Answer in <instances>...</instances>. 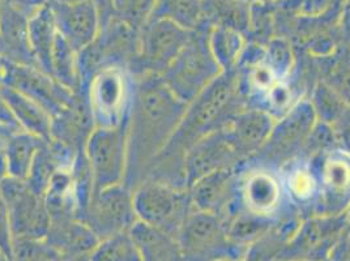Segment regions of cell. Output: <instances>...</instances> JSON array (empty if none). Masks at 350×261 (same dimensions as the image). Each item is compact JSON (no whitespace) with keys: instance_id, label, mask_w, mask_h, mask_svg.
I'll return each instance as SVG.
<instances>
[{"instance_id":"6da1fadb","label":"cell","mask_w":350,"mask_h":261,"mask_svg":"<svg viewBox=\"0 0 350 261\" xmlns=\"http://www.w3.org/2000/svg\"><path fill=\"white\" fill-rule=\"evenodd\" d=\"M187 105L175 97L160 74L135 77L124 176V184L132 192L146 180L153 161L167 146Z\"/></svg>"},{"instance_id":"7a4b0ae2","label":"cell","mask_w":350,"mask_h":261,"mask_svg":"<svg viewBox=\"0 0 350 261\" xmlns=\"http://www.w3.org/2000/svg\"><path fill=\"white\" fill-rule=\"evenodd\" d=\"M246 107L241 92L238 72H222L187 105L167 146L153 161L146 179H154L178 189H187L183 159L186 152L208 133L222 130Z\"/></svg>"},{"instance_id":"3957f363","label":"cell","mask_w":350,"mask_h":261,"mask_svg":"<svg viewBox=\"0 0 350 261\" xmlns=\"http://www.w3.org/2000/svg\"><path fill=\"white\" fill-rule=\"evenodd\" d=\"M208 30V25L193 30L189 42L161 74L163 83L175 97L186 103L195 100L222 73L211 53Z\"/></svg>"},{"instance_id":"277c9868","label":"cell","mask_w":350,"mask_h":261,"mask_svg":"<svg viewBox=\"0 0 350 261\" xmlns=\"http://www.w3.org/2000/svg\"><path fill=\"white\" fill-rule=\"evenodd\" d=\"M185 261H238L246 252L229 236L217 215L193 209L176 235Z\"/></svg>"},{"instance_id":"5b68a950","label":"cell","mask_w":350,"mask_h":261,"mask_svg":"<svg viewBox=\"0 0 350 261\" xmlns=\"http://www.w3.org/2000/svg\"><path fill=\"white\" fill-rule=\"evenodd\" d=\"M132 195L137 221L175 239L186 218L193 210L189 189H178L160 180L146 179L133 189Z\"/></svg>"},{"instance_id":"8992f818","label":"cell","mask_w":350,"mask_h":261,"mask_svg":"<svg viewBox=\"0 0 350 261\" xmlns=\"http://www.w3.org/2000/svg\"><path fill=\"white\" fill-rule=\"evenodd\" d=\"M237 209L276 221L301 217L285 196L278 170L250 163L238 169Z\"/></svg>"},{"instance_id":"52a82bcc","label":"cell","mask_w":350,"mask_h":261,"mask_svg":"<svg viewBox=\"0 0 350 261\" xmlns=\"http://www.w3.org/2000/svg\"><path fill=\"white\" fill-rule=\"evenodd\" d=\"M315 123L317 116L308 98L304 97L288 114L276 119L265 146L246 163L278 171L286 163L302 156Z\"/></svg>"},{"instance_id":"ba28073f","label":"cell","mask_w":350,"mask_h":261,"mask_svg":"<svg viewBox=\"0 0 350 261\" xmlns=\"http://www.w3.org/2000/svg\"><path fill=\"white\" fill-rule=\"evenodd\" d=\"M139 34L114 17L101 28L97 40L79 53L80 87L87 89L92 77L105 68H127L139 50Z\"/></svg>"},{"instance_id":"9c48e42d","label":"cell","mask_w":350,"mask_h":261,"mask_svg":"<svg viewBox=\"0 0 350 261\" xmlns=\"http://www.w3.org/2000/svg\"><path fill=\"white\" fill-rule=\"evenodd\" d=\"M135 77L127 68L110 67L96 73L87 87L96 127H117L130 115Z\"/></svg>"},{"instance_id":"30bf717a","label":"cell","mask_w":350,"mask_h":261,"mask_svg":"<svg viewBox=\"0 0 350 261\" xmlns=\"http://www.w3.org/2000/svg\"><path fill=\"white\" fill-rule=\"evenodd\" d=\"M349 228L345 213L302 218L282 247L278 261H327Z\"/></svg>"},{"instance_id":"8fae6325","label":"cell","mask_w":350,"mask_h":261,"mask_svg":"<svg viewBox=\"0 0 350 261\" xmlns=\"http://www.w3.org/2000/svg\"><path fill=\"white\" fill-rule=\"evenodd\" d=\"M191 33L167 20H149L139 34V50L129 71L133 77L161 76L189 42Z\"/></svg>"},{"instance_id":"7c38bea8","label":"cell","mask_w":350,"mask_h":261,"mask_svg":"<svg viewBox=\"0 0 350 261\" xmlns=\"http://www.w3.org/2000/svg\"><path fill=\"white\" fill-rule=\"evenodd\" d=\"M129 118L117 127H96L84 148L94 191L124 183Z\"/></svg>"},{"instance_id":"4fadbf2b","label":"cell","mask_w":350,"mask_h":261,"mask_svg":"<svg viewBox=\"0 0 350 261\" xmlns=\"http://www.w3.org/2000/svg\"><path fill=\"white\" fill-rule=\"evenodd\" d=\"M1 191L8 206L14 238L44 241L51 225V216L44 196L31 191L27 180L4 176Z\"/></svg>"},{"instance_id":"5bb4252c","label":"cell","mask_w":350,"mask_h":261,"mask_svg":"<svg viewBox=\"0 0 350 261\" xmlns=\"http://www.w3.org/2000/svg\"><path fill=\"white\" fill-rule=\"evenodd\" d=\"M136 221L133 195L124 183L94 191L81 218V222L100 241L119 232H130Z\"/></svg>"},{"instance_id":"9a60e30c","label":"cell","mask_w":350,"mask_h":261,"mask_svg":"<svg viewBox=\"0 0 350 261\" xmlns=\"http://www.w3.org/2000/svg\"><path fill=\"white\" fill-rule=\"evenodd\" d=\"M319 187L317 215H344L350 204V156L341 149L308 159Z\"/></svg>"},{"instance_id":"2e32d148","label":"cell","mask_w":350,"mask_h":261,"mask_svg":"<svg viewBox=\"0 0 350 261\" xmlns=\"http://www.w3.org/2000/svg\"><path fill=\"white\" fill-rule=\"evenodd\" d=\"M0 85L12 87L37 102L53 118L58 115L72 101L73 92L59 84L54 77L38 67L7 61Z\"/></svg>"},{"instance_id":"e0dca14e","label":"cell","mask_w":350,"mask_h":261,"mask_svg":"<svg viewBox=\"0 0 350 261\" xmlns=\"http://www.w3.org/2000/svg\"><path fill=\"white\" fill-rule=\"evenodd\" d=\"M241 166L242 162L237 157L224 130H215L196 141L186 152L183 159L186 186L190 189L193 183L206 175L239 169Z\"/></svg>"},{"instance_id":"ac0fdd59","label":"cell","mask_w":350,"mask_h":261,"mask_svg":"<svg viewBox=\"0 0 350 261\" xmlns=\"http://www.w3.org/2000/svg\"><path fill=\"white\" fill-rule=\"evenodd\" d=\"M275 122L276 119L262 109L245 107L222 128L242 165L262 150Z\"/></svg>"},{"instance_id":"d6986e66","label":"cell","mask_w":350,"mask_h":261,"mask_svg":"<svg viewBox=\"0 0 350 261\" xmlns=\"http://www.w3.org/2000/svg\"><path fill=\"white\" fill-rule=\"evenodd\" d=\"M96 128L88 103L87 89L73 92L72 101L53 118L50 141L70 150L73 154L84 152L90 133Z\"/></svg>"},{"instance_id":"ffe728a7","label":"cell","mask_w":350,"mask_h":261,"mask_svg":"<svg viewBox=\"0 0 350 261\" xmlns=\"http://www.w3.org/2000/svg\"><path fill=\"white\" fill-rule=\"evenodd\" d=\"M237 186L238 169L206 175L189 189L192 206L217 215L226 223L237 209Z\"/></svg>"},{"instance_id":"44dd1931","label":"cell","mask_w":350,"mask_h":261,"mask_svg":"<svg viewBox=\"0 0 350 261\" xmlns=\"http://www.w3.org/2000/svg\"><path fill=\"white\" fill-rule=\"evenodd\" d=\"M60 36L76 53L93 44L101 31V18L96 4L87 0L77 4L49 1Z\"/></svg>"},{"instance_id":"7402d4cb","label":"cell","mask_w":350,"mask_h":261,"mask_svg":"<svg viewBox=\"0 0 350 261\" xmlns=\"http://www.w3.org/2000/svg\"><path fill=\"white\" fill-rule=\"evenodd\" d=\"M28 23L29 16L5 0L0 17V55L10 63L38 67L30 46Z\"/></svg>"},{"instance_id":"603a6c76","label":"cell","mask_w":350,"mask_h":261,"mask_svg":"<svg viewBox=\"0 0 350 261\" xmlns=\"http://www.w3.org/2000/svg\"><path fill=\"white\" fill-rule=\"evenodd\" d=\"M285 196L302 218L317 215L319 187L308 161L297 159L278 170Z\"/></svg>"},{"instance_id":"cb8c5ba5","label":"cell","mask_w":350,"mask_h":261,"mask_svg":"<svg viewBox=\"0 0 350 261\" xmlns=\"http://www.w3.org/2000/svg\"><path fill=\"white\" fill-rule=\"evenodd\" d=\"M59 256L90 255L100 239L84 222L75 217L54 218L44 238Z\"/></svg>"},{"instance_id":"d4e9b609","label":"cell","mask_w":350,"mask_h":261,"mask_svg":"<svg viewBox=\"0 0 350 261\" xmlns=\"http://www.w3.org/2000/svg\"><path fill=\"white\" fill-rule=\"evenodd\" d=\"M0 93L21 130L50 140L53 116L42 106L7 85H0Z\"/></svg>"},{"instance_id":"484cf974","label":"cell","mask_w":350,"mask_h":261,"mask_svg":"<svg viewBox=\"0 0 350 261\" xmlns=\"http://www.w3.org/2000/svg\"><path fill=\"white\" fill-rule=\"evenodd\" d=\"M28 25L30 46L37 64L44 72L51 76V55L58 36V28L49 1L29 15Z\"/></svg>"},{"instance_id":"4316f807","label":"cell","mask_w":350,"mask_h":261,"mask_svg":"<svg viewBox=\"0 0 350 261\" xmlns=\"http://www.w3.org/2000/svg\"><path fill=\"white\" fill-rule=\"evenodd\" d=\"M44 141L49 140H44L25 130L12 132L7 137L3 148L7 176L25 180L29 174L31 163Z\"/></svg>"},{"instance_id":"83f0119b","label":"cell","mask_w":350,"mask_h":261,"mask_svg":"<svg viewBox=\"0 0 350 261\" xmlns=\"http://www.w3.org/2000/svg\"><path fill=\"white\" fill-rule=\"evenodd\" d=\"M132 236L140 251L142 261H185L176 239L166 232L136 221Z\"/></svg>"},{"instance_id":"f1b7e54d","label":"cell","mask_w":350,"mask_h":261,"mask_svg":"<svg viewBox=\"0 0 350 261\" xmlns=\"http://www.w3.org/2000/svg\"><path fill=\"white\" fill-rule=\"evenodd\" d=\"M247 42L246 33L228 25H212L208 30L211 53L222 72H230L238 68Z\"/></svg>"},{"instance_id":"f546056e","label":"cell","mask_w":350,"mask_h":261,"mask_svg":"<svg viewBox=\"0 0 350 261\" xmlns=\"http://www.w3.org/2000/svg\"><path fill=\"white\" fill-rule=\"evenodd\" d=\"M150 20H167L190 31L200 29L206 25L204 3L203 0H156Z\"/></svg>"},{"instance_id":"4dcf8cb0","label":"cell","mask_w":350,"mask_h":261,"mask_svg":"<svg viewBox=\"0 0 350 261\" xmlns=\"http://www.w3.org/2000/svg\"><path fill=\"white\" fill-rule=\"evenodd\" d=\"M280 222L281 221L259 217L245 210L237 209L232 218L226 222V226L229 236L234 243L247 249L248 246L272 232Z\"/></svg>"},{"instance_id":"1f68e13d","label":"cell","mask_w":350,"mask_h":261,"mask_svg":"<svg viewBox=\"0 0 350 261\" xmlns=\"http://www.w3.org/2000/svg\"><path fill=\"white\" fill-rule=\"evenodd\" d=\"M301 219L292 217L281 221L272 232L248 246L245 255L238 261H278L282 247L295 232Z\"/></svg>"},{"instance_id":"d6a6232c","label":"cell","mask_w":350,"mask_h":261,"mask_svg":"<svg viewBox=\"0 0 350 261\" xmlns=\"http://www.w3.org/2000/svg\"><path fill=\"white\" fill-rule=\"evenodd\" d=\"M51 76L71 92L80 89L79 53H76L58 31L51 55Z\"/></svg>"},{"instance_id":"836d02e7","label":"cell","mask_w":350,"mask_h":261,"mask_svg":"<svg viewBox=\"0 0 350 261\" xmlns=\"http://www.w3.org/2000/svg\"><path fill=\"white\" fill-rule=\"evenodd\" d=\"M90 261H142L140 251L130 232L101 239L90 253Z\"/></svg>"},{"instance_id":"e575fe53","label":"cell","mask_w":350,"mask_h":261,"mask_svg":"<svg viewBox=\"0 0 350 261\" xmlns=\"http://www.w3.org/2000/svg\"><path fill=\"white\" fill-rule=\"evenodd\" d=\"M327 68H321L323 74L319 80L327 83L342 101L350 106V53L342 44L334 55L327 58Z\"/></svg>"},{"instance_id":"d590c367","label":"cell","mask_w":350,"mask_h":261,"mask_svg":"<svg viewBox=\"0 0 350 261\" xmlns=\"http://www.w3.org/2000/svg\"><path fill=\"white\" fill-rule=\"evenodd\" d=\"M317 116V120L332 126L336 119L347 107V103L336 93L332 87L323 80H318L307 96Z\"/></svg>"},{"instance_id":"8d00e7d4","label":"cell","mask_w":350,"mask_h":261,"mask_svg":"<svg viewBox=\"0 0 350 261\" xmlns=\"http://www.w3.org/2000/svg\"><path fill=\"white\" fill-rule=\"evenodd\" d=\"M262 63L276 73L280 80L291 79L297 68V58L291 41L286 37H272L264 44Z\"/></svg>"},{"instance_id":"74e56055","label":"cell","mask_w":350,"mask_h":261,"mask_svg":"<svg viewBox=\"0 0 350 261\" xmlns=\"http://www.w3.org/2000/svg\"><path fill=\"white\" fill-rule=\"evenodd\" d=\"M156 0H114L116 17L140 33L150 20Z\"/></svg>"},{"instance_id":"f35d334b","label":"cell","mask_w":350,"mask_h":261,"mask_svg":"<svg viewBox=\"0 0 350 261\" xmlns=\"http://www.w3.org/2000/svg\"><path fill=\"white\" fill-rule=\"evenodd\" d=\"M336 149H340V146H338V140H337L335 130L331 126L317 120L314 128L307 139L304 153L299 159L308 160L314 156L323 154V153L336 150Z\"/></svg>"},{"instance_id":"ab89813d","label":"cell","mask_w":350,"mask_h":261,"mask_svg":"<svg viewBox=\"0 0 350 261\" xmlns=\"http://www.w3.org/2000/svg\"><path fill=\"white\" fill-rule=\"evenodd\" d=\"M53 253L54 249L44 241L14 238L11 261H49Z\"/></svg>"},{"instance_id":"60d3db41","label":"cell","mask_w":350,"mask_h":261,"mask_svg":"<svg viewBox=\"0 0 350 261\" xmlns=\"http://www.w3.org/2000/svg\"><path fill=\"white\" fill-rule=\"evenodd\" d=\"M7 175L5 173V163L3 157V150H0V251L8 258V260H12V246H14V235L11 230V222H10V213L8 206L5 203V199L3 196L1 191V180Z\"/></svg>"},{"instance_id":"b9f144b4","label":"cell","mask_w":350,"mask_h":261,"mask_svg":"<svg viewBox=\"0 0 350 261\" xmlns=\"http://www.w3.org/2000/svg\"><path fill=\"white\" fill-rule=\"evenodd\" d=\"M335 130L338 146L342 152L350 156V106L342 110V113L336 119L335 123L331 126Z\"/></svg>"},{"instance_id":"7bdbcfd3","label":"cell","mask_w":350,"mask_h":261,"mask_svg":"<svg viewBox=\"0 0 350 261\" xmlns=\"http://www.w3.org/2000/svg\"><path fill=\"white\" fill-rule=\"evenodd\" d=\"M344 4L345 0H305L302 11L306 16H323L337 8L344 10Z\"/></svg>"},{"instance_id":"ee69618b","label":"cell","mask_w":350,"mask_h":261,"mask_svg":"<svg viewBox=\"0 0 350 261\" xmlns=\"http://www.w3.org/2000/svg\"><path fill=\"white\" fill-rule=\"evenodd\" d=\"M327 261H350V228L342 235Z\"/></svg>"},{"instance_id":"f6af8a7d","label":"cell","mask_w":350,"mask_h":261,"mask_svg":"<svg viewBox=\"0 0 350 261\" xmlns=\"http://www.w3.org/2000/svg\"><path fill=\"white\" fill-rule=\"evenodd\" d=\"M100 14V18H101V28L105 25H107L114 17V0H92Z\"/></svg>"},{"instance_id":"bcb514c9","label":"cell","mask_w":350,"mask_h":261,"mask_svg":"<svg viewBox=\"0 0 350 261\" xmlns=\"http://www.w3.org/2000/svg\"><path fill=\"white\" fill-rule=\"evenodd\" d=\"M0 124L8 127V128H11V130H23L18 127V124H17V122H16L14 115L11 114L10 109L7 107L5 102L3 100L1 93H0Z\"/></svg>"},{"instance_id":"7dc6e473","label":"cell","mask_w":350,"mask_h":261,"mask_svg":"<svg viewBox=\"0 0 350 261\" xmlns=\"http://www.w3.org/2000/svg\"><path fill=\"white\" fill-rule=\"evenodd\" d=\"M12 132H16V130H11V128H8V127L0 124V150H3L7 137H8Z\"/></svg>"},{"instance_id":"c3c4849f","label":"cell","mask_w":350,"mask_h":261,"mask_svg":"<svg viewBox=\"0 0 350 261\" xmlns=\"http://www.w3.org/2000/svg\"><path fill=\"white\" fill-rule=\"evenodd\" d=\"M341 27L345 30H350V11H342Z\"/></svg>"},{"instance_id":"681fc988","label":"cell","mask_w":350,"mask_h":261,"mask_svg":"<svg viewBox=\"0 0 350 261\" xmlns=\"http://www.w3.org/2000/svg\"><path fill=\"white\" fill-rule=\"evenodd\" d=\"M344 30V34H342V44L348 49V51L350 53V30Z\"/></svg>"},{"instance_id":"f907efd6","label":"cell","mask_w":350,"mask_h":261,"mask_svg":"<svg viewBox=\"0 0 350 261\" xmlns=\"http://www.w3.org/2000/svg\"><path fill=\"white\" fill-rule=\"evenodd\" d=\"M51 3H58V4H77V3H83L87 0H47Z\"/></svg>"},{"instance_id":"816d5d0a","label":"cell","mask_w":350,"mask_h":261,"mask_svg":"<svg viewBox=\"0 0 350 261\" xmlns=\"http://www.w3.org/2000/svg\"><path fill=\"white\" fill-rule=\"evenodd\" d=\"M5 63H7V60L0 55V84H1V81H3L4 70H5Z\"/></svg>"},{"instance_id":"f5cc1de1","label":"cell","mask_w":350,"mask_h":261,"mask_svg":"<svg viewBox=\"0 0 350 261\" xmlns=\"http://www.w3.org/2000/svg\"><path fill=\"white\" fill-rule=\"evenodd\" d=\"M344 11H350V0H345V4H344Z\"/></svg>"},{"instance_id":"db71d44e","label":"cell","mask_w":350,"mask_h":261,"mask_svg":"<svg viewBox=\"0 0 350 261\" xmlns=\"http://www.w3.org/2000/svg\"><path fill=\"white\" fill-rule=\"evenodd\" d=\"M345 217H347V219H348V222H349L350 225V204L349 206L347 208V210H345Z\"/></svg>"},{"instance_id":"11a10c76","label":"cell","mask_w":350,"mask_h":261,"mask_svg":"<svg viewBox=\"0 0 350 261\" xmlns=\"http://www.w3.org/2000/svg\"><path fill=\"white\" fill-rule=\"evenodd\" d=\"M0 261H10L8 260V258H7L1 251H0Z\"/></svg>"},{"instance_id":"9f6ffc18","label":"cell","mask_w":350,"mask_h":261,"mask_svg":"<svg viewBox=\"0 0 350 261\" xmlns=\"http://www.w3.org/2000/svg\"><path fill=\"white\" fill-rule=\"evenodd\" d=\"M4 3H5V0H0V17H1V11H3V7H4Z\"/></svg>"},{"instance_id":"6f0895ef","label":"cell","mask_w":350,"mask_h":261,"mask_svg":"<svg viewBox=\"0 0 350 261\" xmlns=\"http://www.w3.org/2000/svg\"><path fill=\"white\" fill-rule=\"evenodd\" d=\"M262 1H269L271 3V1H276V0H262Z\"/></svg>"}]
</instances>
